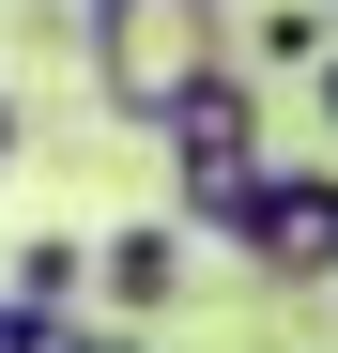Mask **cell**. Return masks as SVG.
Here are the masks:
<instances>
[{
    "label": "cell",
    "instance_id": "cell-1",
    "mask_svg": "<svg viewBox=\"0 0 338 353\" xmlns=\"http://www.w3.org/2000/svg\"><path fill=\"white\" fill-rule=\"evenodd\" d=\"M77 46H92L108 123H139V139H169L215 77H231V16H215V0H92Z\"/></svg>",
    "mask_w": 338,
    "mask_h": 353
},
{
    "label": "cell",
    "instance_id": "cell-2",
    "mask_svg": "<svg viewBox=\"0 0 338 353\" xmlns=\"http://www.w3.org/2000/svg\"><path fill=\"white\" fill-rule=\"evenodd\" d=\"M169 185H185V230H215V246H246V215H261V185H277V154H261V92H246V62L215 77L185 123H169Z\"/></svg>",
    "mask_w": 338,
    "mask_h": 353
},
{
    "label": "cell",
    "instance_id": "cell-3",
    "mask_svg": "<svg viewBox=\"0 0 338 353\" xmlns=\"http://www.w3.org/2000/svg\"><path fill=\"white\" fill-rule=\"evenodd\" d=\"M246 276H277V292H323V276H338V169H277V185H261Z\"/></svg>",
    "mask_w": 338,
    "mask_h": 353
},
{
    "label": "cell",
    "instance_id": "cell-4",
    "mask_svg": "<svg viewBox=\"0 0 338 353\" xmlns=\"http://www.w3.org/2000/svg\"><path fill=\"white\" fill-rule=\"evenodd\" d=\"M92 292H108L123 323H169V307H185V230H169V215L108 230V246H92Z\"/></svg>",
    "mask_w": 338,
    "mask_h": 353
},
{
    "label": "cell",
    "instance_id": "cell-5",
    "mask_svg": "<svg viewBox=\"0 0 338 353\" xmlns=\"http://www.w3.org/2000/svg\"><path fill=\"white\" fill-rule=\"evenodd\" d=\"M77 292H92V246H77V230H31V246H16V307L77 323Z\"/></svg>",
    "mask_w": 338,
    "mask_h": 353
},
{
    "label": "cell",
    "instance_id": "cell-6",
    "mask_svg": "<svg viewBox=\"0 0 338 353\" xmlns=\"http://www.w3.org/2000/svg\"><path fill=\"white\" fill-rule=\"evenodd\" d=\"M16 154H31V92L0 77V185H16Z\"/></svg>",
    "mask_w": 338,
    "mask_h": 353
},
{
    "label": "cell",
    "instance_id": "cell-7",
    "mask_svg": "<svg viewBox=\"0 0 338 353\" xmlns=\"http://www.w3.org/2000/svg\"><path fill=\"white\" fill-rule=\"evenodd\" d=\"M0 353H31V307H16V292H0Z\"/></svg>",
    "mask_w": 338,
    "mask_h": 353
},
{
    "label": "cell",
    "instance_id": "cell-8",
    "mask_svg": "<svg viewBox=\"0 0 338 353\" xmlns=\"http://www.w3.org/2000/svg\"><path fill=\"white\" fill-rule=\"evenodd\" d=\"M323 139H338V62H323Z\"/></svg>",
    "mask_w": 338,
    "mask_h": 353
},
{
    "label": "cell",
    "instance_id": "cell-9",
    "mask_svg": "<svg viewBox=\"0 0 338 353\" xmlns=\"http://www.w3.org/2000/svg\"><path fill=\"white\" fill-rule=\"evenodd\" d=\"M77 16H92V0H77Z\"/></svg>",
    "mask_w": 338,
    "mask_h": 353
}]
</instances>
